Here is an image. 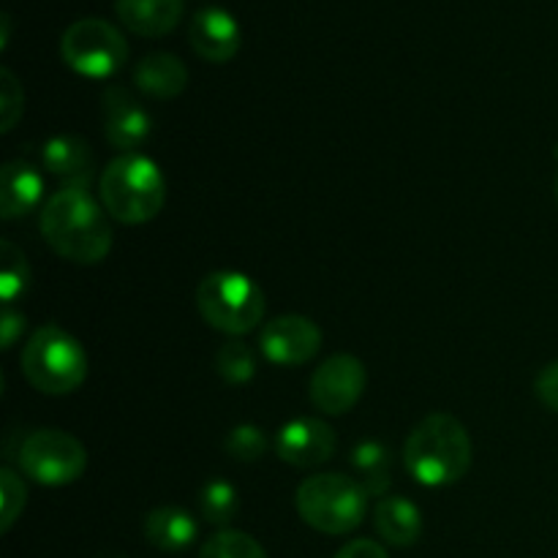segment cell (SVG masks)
Instances as JSON below:
<instances>
[{
  "mask_svg": "<svg viewBox=\"0 0 558 558\" xmlns=\"http://www.w3.org/2000/svg\"><path fill=\"white\" fill-rule=\"evenodd\" d=\"M41 234L54 254L76 265H98L112 251V229L101 205L80 189L49 196L41 210Z\"/></svg>",
  "mask_w": 558,
  "mask_h": 558,
  "instance_id": "1",
  "label": "cell"
},
{
  "mask_svg": "<svg viewBox=\"0 0 558 558\" xmlns=\"http://www.w3.org/2000/svg\"><path fill=\"white\" fill-rule=\"evenodd\" d=\"M403 463L409 474L428 488L458 483L472 466V439L466 425L447 412L428 414L409 434Z\"/></svg>",
  "mask_w": 558,
  "mask_h": 558,
  "instance_id": "2",
  "label": "cell"
},
{
  "mask_svg": "<svg viewBox=\"0 0 558 558\" xmlns=\"http://www.w3.org/2000/svg\"><path fill=\"white\" fill-rule=\"evenodd\" d=\"M104 210L120 223H140L153 221L161 213L163 199H167V183L153 158L142 153H123L101 172L98 180Z\"/></svg>",
  "mask_w": 558,
  "mask_h": 558,
  "instance_id": "3",
  "label": "cell"
},
{
  "mask_svg": "<svg viewBox=\"0 0 558 558\" xmlns=\"http://www.w3.org/2000/svg\"><path fill=\"white\" fill-rule=\"evenodd\" d=\"M22 374L47 396L74 392L87 379V354L71 332L58 325L38 327L22 349Z\"/></svg>",
  "mask_w": 558,
  "mask_h": 558,
  "instance_id": "4",
  "label": "cell"
},
{
  "mask_svg": "<svg viewBox=\"0 0 558 558\" xmlns=\"http://www.w3.org/2000/svg\"><path fill=\"white\" fill-rule=\"evenodd\" d=\"M298 512L322 534H349L368 512V490L347 474H314L298 488Z\"/></svg>",
  "mask_w": 558,
  "mask_h": 558,
  "instance_id": "5",
  "label": "cell"
},
{
  "mask_svg": "<svg viewBox=\"0 0 558 558\" xmlns=\"http://www.w3.org/2000/svg\"><path fill=\"white\" fill-rule=\"evenodd\" d=\"M196 308L213 330L248 336L265 316V294L243 272L218 270L196 287Z\"/></svg>",
  "mask_w": 558,
  "mask_h": 558,
  "instance_id": "6",
  "label": "cell"
},
{
  "mask_svg": "<svg viewBox=\"0 0 558 558\" xmlns=\"http://www.w3.org/2000/svg\"><path fill=\"white\" fill-rule=\"evenodd\" d=\"M60 58L76 74L104 80L118 74L129 60V44L114 25L104 20H80L65 27L60 38Z\"/></svg>",
  "mask_w": 558,
  "mask_h": 558,
  "instance_id": "7",
  "label": "cell"
},
{
  "mask_svg": "<svg viewBox=\"0 0 558 558\" xmlns=\"http://www.w3.org/2000/svg\"><path fill=\"white\" fill-rule=\"evenodd\" d=\"M16 461H20V469L31 480L58 488V485L76 483L85 474L87 452L82 441L65 434V430L44 428L33 430L22 441Z\"/></svg>",
  "mask_w": 558,
  "mask_h": 558,
  "instance_id": "8",
  "label": "cell"
},
{
  "mask_svg": "<svg viewBox=\"0 0 558 558\" xmlns=\"http://www.w3.org/2000/svg\"><path fill=\"white\" fill-rule=\"evenodd\" d=\"M365 381H368L365 365L354 354H332L311 376V403L319 412L338 417L363 398Z\"/></svg>",
  "mask_w": 558,
  "mask_h": 558,
  "instance_id": "9",
  "label": "cell"
},
{
  "mask_svg": "<svg viewBox=\"0 0 558 558\" xmlns=\"http://www.w3.org/2000/svg\"><path fill=\"white\" fill-rule=\"evenodd\" d=\"M259 347L272 365L294 368V365H303L316 357V352L322 349V330L308 316H278L265 325Z\"/></svg>",
  "mask_w": 558,
  "mask_h": 558,
  "instance_id": "10",
  "label": "cell"
},
{
  "mask_svg": "<svg viewBox=\"0 0 558 558\" xmlns=\"http://www.w3.org/2000/svg\"><path fill=\"white\" fill-rule=\"evenodd\" d=\"M101 112H104V134H107L109 145L118 150L134 153L142 147L150 136L153 120L147 109L131 96L129 87L109 85L101 96Z\"/></svg>",
  "mask_w": 558,
  "mask_h": 558,
  "instance_id": "11",
  "label": "cell"
},
{
  "mask_svg": "<svg viewBox=\"0 0 558 558\" xmlns=\"http://www.w3.org/2000/svg\"><path fill=\"white\" fill-rule=\"evenodd\" d=\"M276 452L283 463L314 469L330 461L336 452V430L316 417H298L283 425L276 436Z\"/></svg>",
  "mask_w": 558,
  "mask_h": 558,
  "instance_id": "12",
  "label": "cell"
},
{
  "mask_svg": "<svg viewBox=\"0 0 558 558\" xmlns=\"http://www.w3.org/2000/svg\"><path fill=\"white\" fill-rule=\"evenodd\" d=\"M189 41L194 52L207 63H227L240 52L243 33H240L238 20L227 9L207 5L196 11L189 25Z\"/></svg>",
  "mask_w": 558,
  "mask_h": 558,
  "instance_id": "13",
  "label": "cell"
},
{
  "mask_svg": "<svg viewBox=\"0 0 558 558\" xmlns=\"http://www.w3.org/2000/svg\"><path fill=\"white\" fill-rule=\"evenodd\" d=\"M44 167L52 172L54 180L65 185V189L87 191L93 183V153L85 140L74 134H58L44 145Z\"/></svg>",
  "mask_w": 558,
  "mask_h": 558,
  "instance_id": "14",
  "label": "cell"
},
{
  "mask_svg": "<svg viewBox=\"0 0 558 558\" xmlns=\"http://www.w3.org/2000/svg\"><path fill=\"white\" fill-rule=\"evenodd\" d=\"M44 178L27 161H9L0 172V213L5 221L27 216L41 202Z\"/></svg>",
  "mask_w": 558,
  "mask_h": 558,
  "instance_id": "15",
  "label": "cell"
},
{
  "mask_svg": "<svg viewBox=\"0 0 558 558\" xmlns=\"http://www.w3.org/2000/svg\"><path fill=\"white\" fill-rule=\"evenodd\" d=\"M118 16L131 33L145 38L167 36L183 16V0H118Z\"/></svg>",
  "mask_w": 558,
  "mask_h": 558,
  "instance_id": "16",
  "label": "cell"
},
{
  "mask_svg": "<svg viewBox=\"0 0 558 558\" xmlns=\"http://www.w3.org/2000/svg\"><path fill=\"white\" fill-rule=\"evenodd\" d=\"M134 82L145 96L174 98L189 85V69L178 54L150 52L134 65Z\"/></svg>",
  "mask_w": 558,
  "mask_h": 558,
  "instance_id": "17",
  "label": "cell"
},
{
  "mask_svg": "<svg viewBox=\"0 0 558 558\" xmlns=\"http://www.w3.org/2000/svg\"><path fill=\"white\" fill-rule=\"evenodd\" d=\"M374 523L379 537L396 548H409L423 534V515H420L417 505H412L407 496L379 499V505L374 507Z\"/></svg>",
  "mask_w": 558,
  "mask_h": 558,
  "instance_id": "18",
  "label": "cell"
},
{
  "mask_svg": "<svg viewBox=\"0 0 558 558\" xmlns=\"http://www.w3.org/2000/svg\"><path fill=\"white\" fill-rule=\"evenodd\" d=\"M199 526L183 507H158L145 518V537L153 548L178 554L194 545Z\"/></svg>",
  "mask_w": 558,
  "mask_h": 558,
  "instance_id": "19",
  "label": "cell"
},
{
  "mask_svg": "<svg viewBox=\"0 0 558 558\" xmlns=\"http://www.w3.org/2000/svg\"><path fill=\"white\" fill-rule=\"evenodd\" d=\"M240 496L227 480H210L199 494V512L213 526H229L238 518Z\"/></svg>",
  "mask_w": 558,
  "mask_h": 558,
  "instance_id": "20",
  "label": "cell"
},
{
  "mask_svg": "<svg viewBox=\"0 0 558 558\" xmlns=\"http://www.w3.org/2000/svg\"><path fill=\"white\" fill-rule=\"evenodd\" d=\"M354 469H357V483L363 485L368 494H385L387 490V474H390V456L379 441H363L354 450Z\"/></svg>",
  "mask_w": 558,
  "mask_h": 558,
  "instance_id": "21",
  "label": "cell"
},
{
  "mask_svg": "<svg viewBox=\"0 0 558 558\" xmlns=\"http://www.w3.org/2000/svg\"><path fill=\"white\" fill-rule=\"evenodd\" d=\"M0 254H3V270H0V298H3L5 308L16 303L22 294L31 287V267H27L25 254L16 248L14 243L3 240L0 243Z\"/></svg>",
  "mask_w": 558,
  "mask_h": 558,
  "instance_id": "22",
  "label": "cell"
},
{
  "mask_svg": "<svg viewBox=\"0 0 558 558\" xmlns=\"http://www.w3.org/2000/svg\"><path fill=\"white\" fill-rule=\"evenodd\" d=\"M216 371L229 385H245L256 374V357L243 341H227L216 354Z\"/></svg>",
  "mask_w": 558,
  "mask_h": 558,
  "instance_id": "23",
  "label": "cell"
},
{
  "mask_svg": "<svg viewBox=\"0 0 558 558\" xmlns=\"http://www.w3.org/2000/svg\"><path fill=\"white\" fill-rule=\"evenodd\" d=\"M199 558H267L265 548L245 532H218L202 545Z\"/></svg>",
  "mask_w": 558,
  "mask_h": 558,
  "instance_id": "24",
  "label": "cell"
},
{
  "mask_svg": "<svg viewBox=\"0 0 558 558\" xmlns=\"http://www.w3.org/2000/svg\"><path fill=\"white\" fill-rule=\"evenodd\" d=\"M223 447H227V452L234 461L254 463L267 452V439L256 425H238V428L229 430Z\"/></svg>",
  "mask_w": 558,
  "mask_h": 558,
  "instance_id": "25",
  "label": "cell"
},
{
  "mask_svg": "<svg viewBox=\"0 0 558 558\" xmlns=\"http://www.w3.org/2000/svg\"><path fill=\"white\" fill-rule=\"evenodd\" d=\"M0 496H3V499H0V529L9 532L16 523V518H20V512L25 510L27 499L25 485H22V480L16 477L11 469H3V472H0Z\"/></svg>",
  "mask_w": 558,
  "mask_h": 558,
  "instance_id": "26",
  "label": "cell"
},
{
  "mask_svg": "<svg viewBox=\"0 0 558 558\" xmlns=\"http://www.w3.org/2000/svg\"><path fill=\"white\" fill-rule=\"evenodd\" d=\"M22 104H25L22 85L9 69H3L0 71V118H3V129L0 131L14 129V123L22 114Z\"/></svg>",
  "mask_w": 558,
  "mask_h": 558,
  "instance_id": "27",
  "label": "cell"
},
{
  "mask_svg": "<svg viewBox=\"0 0 558 558\" xmlns=\"http://www.w3.org/2000/svg\"><path fill=\"white\" fill-rule=\"evenodd\" d=\"M534 392H537L543 407H548L550 412L558 414V360L539 371L537 379H534Z\"/></svg>",
  "mask_w": 558,
  "mask_h": 558,
  "instance_id": "28",
  "label": "cell"
},
{
  "mask_svg": "<svg viewBox=\"0 0 558 558\" xmlns=\"http://www.w3.org/2000/svg\"><path fill=\"white\" fill-rule=\"evenodd\" d=\"M336 558H390L387 550L379 543H371V539H354V543L343 545L341 554Z\"/></svg>",
  "mask_w": 558,
  "mask_h": 558,
  "instance_id": "29",
  "label": "cell"
},
{
  "mask_svg": "<svg viewBox=\"0 0 558 558\" xmlns=\"http://www.w3.org/2000/svg\"><path fill=\"white\" fill-rule=\"evenodd\" d=\"M0 330H3V349H11L16 336L25 330V316L16 314L14 308H3V325H0Z\"/></svg>",
  "mask_w": 558,
  "mask_h": 558,
  "instance_id": "30",
  "label": "cell"
},
{
  "mask_svg": "<svg viewBox=\"0 0 558 558\" xmlns=\"http://www.w3.org/2000/svg\"><path fill=\"white\" fill-rule=\"evenodd\" d=\"M556 156H558V150H556ZM556 196H558V180H556Z\"/></svg>",
  "mask_w": 558,
  "mask_h": 558,
  "instance_id": "31",
  "label": "cell"
}]
</instances>
